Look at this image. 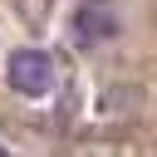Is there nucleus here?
Wrapping results in <instances>:
<instances>
[{"label": "nucleus", "mask_w": 157, "mask_h": 157, "mask_svg": "<svg viewBox=\"0 0 157 157\" xmlns=\"http://www.w3.org/2000/svg\"><path fill=\"white\" fill-rule=\"evenodd\" d=\"M54 78H59V69H54V59L44 49H15L10 54V83H15V93L44 98V93H54Z\"/></svg>", "instance_id": "f257e3e1"}, {"label": "nucleus", "mask_w": 157, "mask_h": 157, "mask_svg": "<svg viewBox=\"0 0 157 157\" xmlns=\"http://www.w3.org/2000/svg\"><path fill=\"white\" fill-rule=\"evenodd\" d=\"M113 29H118V15H113L108 0H88V5L74 15V39H78V44H103Z\"/></svg>", "instance_id": "f03ea898"}, {"label": "nucleus", "mask_w": 157, "mask_h": 157, "mask_svg": "<svg viewBox=\"0 0 157 157\" xmlns=\"http://www.w3.org/2000/svg\"><path fill=\"white\" fill-rule=\"evenodd\" d=\"M0 157H5V147H0Z\"/></svg>", "instance_id": "7ed1b4c3"}]
</instances>
